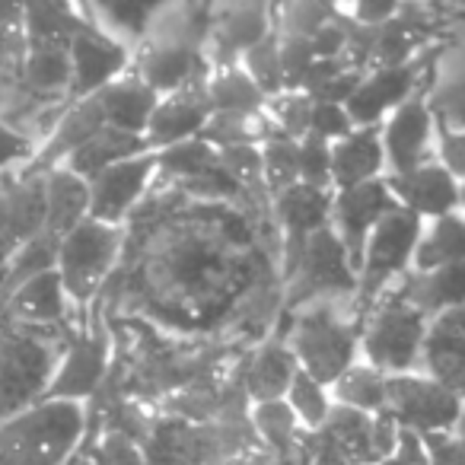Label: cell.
I'll return each mask as SVG.
<instances>
[{
	"instance_id": "58",
	"label": "cell",
	"mask_w": 465,
	"mask_h": 465,
	"mask_svg": "<svg viewBox=\"0 0 465 465\" xmlns=\"http://www.w3.org/2000/svg\"><path fill=\"white\" fill-rule=\"evenodd\" d=\"M427 325H430V329H437V331H450V335H465V303L440 312V316L430 319Z\"/></svg>"
},
{
	"instance_id": "56",
	"label": "cell",
	"mask_w": 465,
	"mask_h": 465,
	"mask_svg": "<svg viewBox=\"0 0 465 465\" xmlns=\"http://www.w3.org/2000/svg\"><path fill=\"white\" fill-rule=\"evenodd\" d=\"M348 67H351V64H348L344 58H316V61H312V67H310V74H306L303 90H300V93H306V96H310L312 90H319L322 84H329L331 77L344 74Z\"/></svg>"
},
{
	"instance_id": "52",
	"label": "cell",
	"mask_w": 465,
	"mask_h": 465,
	"mask_svg": "<svg viewBox=\"0 0 465 465\" xmlns=\"http://www.w3.org/2000/svg\"><path fill=\"white\" fill-rule=\"evenodd\" d=\"M363 80V71H354V67H348L344 74H338V77H331L329 84H322L319 90L310 93L312 103H331V105H348L351 96L357 93V86H361Z\"/></svg>"
},
{
	"instance_id": "24",
	"label": "cell",
	"mask_w": 465,
	"mask_h": 465,
	"mask_svg": "<svg viewBox=\"0 0 465 465\" xmlns=\"http://www.w3.org/2000/svg\"><path fill=\"white\" fill-rule=\"evenodd\" d=\"M386 175L380 128H354L348 137L331 143V192L354 188Z\"/></svg>"
},
{
	"instance_id": "19",
	"label": "cell",
	"mask_w": 465,
	"mask_h": 465,
	"mask_svg": "<svg viewBox=\"0 0 465 465\" xmlns=\"http://www.w3.org/2000/svg\"><path fill=\"white\" fill-rule=\"evenodd\" d=\"M131 74L137 80H143L156 96H169V93H179L182 86L194 84V80L211 77V64H207L204 52H198V48L143 39L134 48Z\"/></svg>"
},
{
	"instance_id": "51",
	"label": "cell",
	"mask_w": 465,
	"mask_h": 465,
	"mask_svg": "<svg viewBox=\"0 0 465 465\" xmlns=\"http://www.w3.org/2000/svg\"><path fill=\"white\" fill-rule=\"evenodd\" d=\"M312 54L316 58H344V45H348V16L338 7V16L331 23H325L316 35L310 39Z\"/></svg>"
},
{
	"instance_id": "48",
	"label": "cell",
	"mask_w": 465,
	"mask_h": 465,
	"mask_svg": "<svg viewBox=\"0 0 465 465\" xmlns=\"http://www.w3.org/2000/svg\"><path fill=\"white\" fill-rule=\"evenodd\" d=\"M35 141H29L16 124H10L0 115V175H14L33 163L35 156Z\"/></svg>"
},
{
	"instance_id": "18",
	"label": "cell",
	"mask_w": 465,
	"mask_h": 465,
	"mask_svg": "<svg viewBox=\"0 0 465 465\" xmlns=\"http://www.w3.org/2000/svg\"><path fill=\"white\" fill-rule=\"evenodd\" d=\"M0 306H4L7 322L35 331H67L84 319L74 312L58 272H48L42 278L29 281V284L16 287Z\"/></svg>"
},
{
	"instance_id": "57",
	"label": "cell",
	"mask_w": 465,
	"mask_h": 465,
	"mask_svg": "<svg viewBox=\"0 0 465 465\" xmlns=\"http://www.w3.org/2000/svg\"><path fill=\"white\" fill-rule=\"evenodd\" d=\"M274 459L278 465H312V430H300L297 440Z\"/></svg>"
},
{
	"instance_id": "59",
	"label": "cell",
	"mask_w": 465,
	"mask_h": 465,
	"mask_svg": "<svg viewBox=\"0 0 465 465\" xmlns=\"http://www.w3.org/2000/svg\"><path fill=\"white\" fill-rule=\"evenodd\" d=\"M236 465H278V459L268 450H255V452H246L242 459H236Z\"/></svg>"
},
{
	"instance_id": "60",
	"label": "cell",
	"mask_w": 465,
	"mask_h": 465,
	"mask_svg": "<svg viewBox=\"0 0 465 465\" xmlns=\"http://www.w3.org/2000/svg\"><path fill=\"white\" fill-rule=\"evenodd\" d=\"M452 433H456V437L465 443V405H462V414H459V420H456V430H452Z\"/></svg>"
},
{
	"instance_id": "40",
	"label": "cell",
	"mask_w": 465,
	"mask_h": 465,
	"mask_svg": "<svg viewBox=\"0 0 465 465\" xmlns=\"http://www.w3.org/2000/svg\"><path fill=\"white\" fill-rule=\"evenodd\" d=\"M240 67L246 71V77L262 90L265 99H274L284 93V71H281V35L278 29L265 35L259 45H252L240 58Z\"/></svg>"
},
{
	"instance_id": "38",
	"label": "cell",
	"mask_w": 465,
	"mask_h": 465,
	"mask_svg": "<svg viewBox=\"0 0 465 465\" xmlns=\"http://www.w3.org/2000/svg\"><path fill=\"white\" fill-rule=\"evenodd\" d=\"M220 380H201L192 382V386L179 389V392L166 395V399L156 405L160 414H169V418L188 420V424H211L217 418V401H220Z\"/></svg>"
},
{
	"instance_id": "7",
	"label": "cell",
	"mask_w": 465,
	"mask_h": 465,
	"mask_svg": "<svg viewBox=\"0 0 465 465\" xmlns=\"http://www.w3.org/2000/svg\"><path fill=\"white\" fill-rule=\"evenodd\" d=\"M427 319L418 310L386 291L363 316L361 361L386 376L418 373L420 348H424Z\"/></svg>"
},
{
	"instance_id": "2",
	"label": "cell",
	"mask_w": 465,
	"mask_h": 465,
	"mask_svg": "<svg viewBox=\"0 0 465 465\" xmlns=\"http://www.w3.org/2000/svg\"><path fill=\"white\" fill-rule=\"evenodd\" d=\"M363 319L354 300H319L293 312H281L274 338L287 341L300 370L331 386L348 367L361 361Z\"/></svg>"
},
{
	"instance_id": "23",
	"label": "cell",
	"mask_w": 465,
	"mask_h": 465,
	"mask_svg": "<svg viewBox=\"0 0 465 465\" xmlns=\"http://www.w3.org/2000/svg\"><path fill=\"white\" fill-rule=\"evenodd\" d=\"M389 291L399 300H405L411 310H418L430 322L440 312L465 303V262L433 268V272H408Z\"/></svg>"
},
{
	"instance_id": "54",
	"label": "cell",
	"mask_w": 465,
	"mask_h": 465,
	"mask_svg": "<svg viewBox=\"0 0 465 465\" xmlns=\"http://www.w3.org/2000/svg\"><path fill=\"white\" fill-rule=\"evenodd\" d=\"M430 465H465V443L456 433H427L424 437Z\"/></svg>"
},
{
	"instance_id": "26",
	"label": "cell",
	"mask_w": 465,
	"mask_h": 465,
	"mask_svg": "<svg viewBox=\"0 0 465 465\" xmlns=\"http://www.w3.org/2000/svg\"><path fill=\"white\" fill-rule=\"evenodd\" d=\"M45 175V232L64 240L90 217V182L74 175L71 169L54 166Z\"/></svg>"
},
{
	"instance_id": "16",
	"label": "cell",
	"mask_w": 465,
	"mask_h": 465,
	"mask_svg": "<svg viewBox=\"0 0 465 465\" xmlns=\"http://www.w3.org/2000/svg\"><path fill=\"white\" fill-rule=\"evenodd\" d=\"M156 182L153 153H141L103 169L90 179V217L109 226H124Z\"/></svg>"
},
{
	"instance_id": "15",
	"label": "cell",
	"mask_w": 465,
	"mask_h": 465,
	"mask_svg": "<svg viewBox=\"0 0 465 465\" xmlns=\"http://www.w3.org/2000/svg\"><path fill=\"white\" fill-rule=\"evenodd\" d=\"M427 64H430V58L420 54L411 64L376 67V71L363 74L357 93L351 96V103L344 105L351 122H354V128H380L401 103H408V99L427 84V74H430Z\"/></svg>"
},
{
	"instance_id": "62",
	"label": "cell",
	"mask_w": 465,
	"mask_h": 465,
	"mask_svg": "<svg viewBox=\"0 0 465 465\" xmlns=\"http://www.w3.org/2000/svg\"><path fill=\"white\" fill-rule=\"evenodd\" d=\"M223 465H236V462H223Z\"/></svg>"
},
{
	"instance_id": "32",
	"label": "cell",
	"mask_w": 465,
	"mask_h": 465,
	"mask_svg": "<svg viewBox=\"0 0 465 465\" xmlns=\"http://www.w3.org/2000/svg\"><path fill=\"white\" fill-rule=\"evenodd\" d=\"M84 20V7L77 4H26L20 7V29L26 45H71Z\"/></svg>"
},
{
	"instance_id": "28",
	"label": "cell",
	"mask_w": 465,
	"mask_h": 465,
	"mask_svg": "<svg viewBox=\"0 0 465 465\" xmlns=\"http://www.w3.org/2000/svg\"><path fill=\"white\" fill-rule=\"evenodd\" d=\"M96 99L103 105V115L109 128H118L124 134H137V137H143L150 115H153L156 103H160V96L143 80H137L131 71L124 77H118L115 84L105 86L103 93H96Z\"/></svg>"
},
{
	"instance_id": "11",
	"label": "cell",
	"mask_w": 465,
	"mask_h": 465,
	"mask_svg": "<svg viewBox=\"0 0 465 465\" xmlns=\"http://www.w3.org/2000/svg\"><path fill=\"white\" fill-rule=\"evenodd\" d=\"M331 194H335L331 188H312L297 182V185L272 198L274 226L281 232V284H287L291 274L297 272L312 232L329 226Z\"/></svg>"
},
{
	"instance_id": "17",
	"label": "cell",
	"mask_w": 465,
	"mask_h": 465,
	"mask_svg": "<svg viewBox=\"0 0 465 465\" xmlns=\"http://www.w3.org/2000/svg\"><path fill=\"white\" fill-rule=\"evenodd\" d=\"M274 29L272 4H213L211 35H207L204 58L211 71L236 67L252 45H259Z\"/></svg>"
},
{
	"instance_id": "20",
	"label": "cell",
	"mask_w": 465,
	"mask_h": 465,
	"mask_svg": "<svg viewBox=\"0 0 465 465\" xmlns=\"http://www.w3.org/2000/svg\"><path fill=\"white\" fill-rule=\"evenodd\" d=\"M207 118H211V105H207V77L182 86L179 93L160 96V103H156L153 115H150V122H147V131H143L147 150L156 153V150H166L182 141H192V137H198L201 131H204Z\"/></svg>"
},
{
	"instance_id": "6",
	"label": "cell",
	"mask_w": 465,
	"mask_h": 465,
	"mask_svg": "<svg viewBox=\"0 0 465 465\" xmlns=\"http://www.w3.org/2000/svg\"><path fill=\"white\" fill-rule=\"evenodd\" d=\"M109 370H112V335L99 303H93L90 312L67 331L58 367H54L42 399L86 405L105 386Z\"/></svg>"
},
{
	"instance_id": "5",
	"label": "cell",
	"mask_w": 465,
	"mask_h": 465,
	"mask_svg": "<svg viewBox=\"0 0 465 465\" xmlns=\"http://www.w3.org/2000/svg\"><path fill=\"white\" fill-rule=\"evenodd\" d=\"M124 246V226H109L86 217L58 246V278L71 300L74 312L86 316L118 268Z\"/></svg>"
},
{
	"instance_id": "43",
	"label": "cell",
	"mask_w": 465,
	"mask_h": 465,
	"mask_svg": "<svg viewBox=\"0 0 465 465\" xmlns=\"http://www.w3.org/2000/svg\"><path fill=\"white\" fill-rule=\"evenodd\" d=\"M284 401L291 405V411L297 414V420H300V427H303V430H319V427L325 424V418H329V411H331L329 386L316 382L310 373H303V370H297V376H293Z\"/></svg>"
},
{
	"instance_id": "25",
	"label": "cell",
	"mask_w": 465,
	"mask_h": 465,
	"mask_svg": "<svg viewBox=\"0 0 465 465\" xmlns=\"http://www.w3.org/2000/svg\"><path fill=\"white\" fill-rule=\"evenodd\" d=\"M300 363L287 341L281 338H265L262 344L246 351V392L252 405L259 401H278L287 395Z\"/></svg>"
},
{
	"instance_id": "13",
	"label": "cell",
	"mask_w": 465,
	"mask_h": 465,
	"mask_svg": "<svg viewBox=\"0 0 465 465\" xmlns=\"http://www.w3.org/2000/svg\"><path fill=\"white\" fill-rule=\"evenodd\" d=\"M392 211H399L392 192L386 188L382 179L363 182L354 188H341L331 194V230L338 232L341 246L348 249V259L354 265V272H361L363 249H367L370 232L382 223Z\"/></svg>"
},
{
	"instance_id": "1",
	"label": "cell",
	"mask_w": 465,
	"mask_h": 465,
	"mask_svg": "<svg viewBox=\"0 0 465 465\" xmlns=\"http://www.w3.org/2000/svg\"><path fill=\"white\" fill-rule=\"evenodd\" d=\"M278 265L272 211L204 204L153 182L124 223L122 259L96 303L103 316L249 351L284 312Z\"/></svg>"
},
{
	"instance_id": "61",
	"label": "cell",
	"mask_w": 465,
	"mask_h": 465,
	"mask_svg": "<svg viewBox=\"0 0 465 465\" xmlns=\"http://www.w3.org/2000/svg\"><path fill=\"white\" fill-rule=\"evenodd\" d=\"M459 211L465 213V182H459Z\"/></svg>"
},
{
	"instance_id": "55",
	"label": "cell",
	"mask_w": 465,
	"mask_h": 465,
	"mask_svg": "<svg viewBox=\"0 0 465 465\" xmlns=\"http://www.w3.org/2000/svg\"><path fill=\"white\" fill-rule=\"evenodd\" d=\"M382 465H430L424 437H418V433H411V430H401L392 456H389Z\"/></svg>"
},
{
	"instance_id": "41",
	"label": "cell",
	"mask_w": 465,
	"mask_h": 465,
	"mask_svg": "<svg viewBox=\"0 0 465 465\" xmlns=\"http://www.w3.org/2000/svg\"><path fill=\"white\" fill-rule=\"evenodd\" d=\"M252 427L262 440V450H268L272 456L284 452L287 446L297 440V433L303 430L297 420V414L291 411L284 399L278 401H259L252 405Z\"/></svg>"
},
{
	"instance_id": "53",
	"label": "cell",
	"mask_w": 465,
	"mask_h": 465,
	"mask_svg": "<svg viewBox=\"0 0 465 465\" xmlns=\"http://www.w3.org/2000/svg\"><path fill=\"white\" fill-rule=\"evenodd\" d=\"M341 10L348 14V20L357 23V26L380 29V26H386L389 20H395L399 4H395V0H357L354 7H341Z\"/></svg>"
},
{
	"instance_id": "49",
	"label": "cell",
	"mask_w": 465,
	"mask_h": 465,
	"mask_svg": "<svg viewBox=\"0 0 465 465\" xmlns=\"http://www.w3.org/2000/svg\"><path fill=\"white\" fill-rule=\"evenodd\" d=\"M354 131L348 109L344 105H331V103H312V118H310V134L319 137L325 143H335L341 137H348Z\"/></svg>"
},
{
	"instance_id": "10",
	"label": "cell",
	"mask_w": 465,
	"mask_h": 465,
	"mask_svg": "<svg viewBox=\"0 0 465 465\" xmlns=\"http://www.w3.org/2000/svg\"><path fill=\"white\" fill-rule=\"evenodd\" d=\"M465 401L433 382L424 373H401L389 376L386 411L401 430H411L418 437L427 433H450L456 430V420L462 414Z\"/></svg>"
},
{
	"instance_id": "22",
	"label": "cell",
	"mask_w": 465,
	"mask_h": 465,
	"mask_svg": "<svg viewBox=\"0 0 465 465\" xmlns=\"http://www.w3.org/2000/svg\"><path fill=\"white\" fill-rule=\"evenodd\" d=\"M103 128H105V115H103V105H99L96 96L67 103L64 115L58 118V124L52 128V134L39 143L33 163H29L23 173L42 175V173H48V169L61 166L67 156L77 153V150L84 147L90 137H96Z\"/></svg>"
},
{
	"instance_id": "47",
	"label": "cell",
	"mask_w": 465,
	"mask_h": 465,
	"mask_svg": "<svg viewBox=\"0 0 465 465\" xmlns=\"http://www.w3.org/2000/svg\"><path fill=\"white\" fill-rule=\"evenodd\" d=\"M312 61H316V54H312L310 39L281 35V71H284V93H300V90H303V80H306V74H310Z\"/></svg>"
},
{
	"instance_id": "35",
	"label": "cell",
	"mask_w": 465,
	"mask_h": 465,
	"mask_svg": "<svg viewBox=\"0 0 465 465\" xmlns=\"http://www.w3.org/2000/svg\"><path fill=\"white\" fill-rule=\"evenodd\" d=\"M268 99L262 90L246 77L240 64L220 67L207 77V105L213 112H232V115H262Z\"/></svg>"
},
{
	"instance_id": "4",
	"label": "cell",
	"mask_w": 465,
	"mask_h": 465,
	"mask_svg": "<svg viewBox=\"0 0 465 465\" xmlns=\"http://www.w3.org/2000/svg\"><path fill=\"white\" fill-rule=\"evenodd\" d=\"M67 331H35L14 322L0 329V420L42 401Z\"/></svg>"
},
{
	"instance_id": "33",
	"label": "cell",
	"mask_w": 465,
	"mask_h": 465,
	"mask_svg": "<svg viewBox=\"0 0 465 465\" xmlns=\"http://www.w3.org/2000/svg\"><path fill=\"white\" fill-rule=\"evenodd\" d=\"M58 246H61V240H54L52 232H45V230H42L39 236H33V240H26L23 246H16L14 252H10V259L0 265V303H4L16 287L54 272V268H58Z\"/></svg>"
},
{
	"instance_id": "42",
	"label": "cell",
	"mask_w": 465,
	"mask_h": 465,
	"mask_svg": "<svg viewBox=\"0 0 465 465\" xmlns=\"http://www.w3.org/2000/svg\"><path fill=\"white\" fill-rule=\"evenodd\" d=\"M427 105L437 128L465 131V71L427 80Z\"/></svg>"
},
{
	"instance_id": "39",
	"label": "cell",
	"mask_w": 465,
	"mask_h": 465,
	"mask_svg": "<svg viewBox=\"0 0 465 465\" xmlns=\"http://www.w3.org/2000/svg\"><path fill=\"white\" fill-rule=\"evenodd\" d=\"M338 16V4H322V0H291V4H272V20L281 35H297V39H312L325 23Z\"/></svg>"
},
{
	"instance_id": "31",
	"label": "cell",
	"mask_w": 465,
	"mask_h": 465,
	"mask_svg": "<svg viewBox=\"0 0 465 465\" xmlns=\"http://www.w3.org/2000/svg\"><path fill=\"white\" fill-rule=\"evenodd\" d=\"M418 373L430 376L433 382L465 401V335H450L427 325Z\"/></svg>"
},
{
	"instance_id": "8",
	"label": "cell",
	"mask_w": 465,
	"mask_h": 465,
	"mask_svg": "<svg viewBox=\"0 0 465 465\" xmlns=\"http://www.w3.org/2000/svg\"><path fill=\"white\" fill-rule=\"evenodd\" d=\"M420 232H424V220L401 211V207L389 213L370 232L361 272H357V293H354V310L361 312V319L373 310V303L389 287H395L411 272V259H414V249H418Z\"/></svg>"
},
{
	"instance_id": "46",
	"label": "cell",
	"mask_w": 465,
	"mask_h": 465,
	"mask_svg": "<svg viewBox=\"0 0 465 465\" xmlns=\"http://www.w3.org/2000/svg\"><path fill=\"white\" fill-rule=\"evenodd\" d=\"M297 166L303 185L331 188V143L306 134L303 141H297Z\"/></svg>"
},
{
	"instance_id": "21",
	"label": "cell",
	"mask_w": 465,
	"mask_h": 465,
	"mask_svg": "<svg viewBox=\"0 0 465 465\" xmlns=\"http://www.w3.org/2000/svg\"><path fill=\"white\" fill-rule=\"evenodd\" d=\"M382 182H386V188L392 192L395 204H399L401 211L420 217L424 223L459 211V182L452 179L437 160L420 163L411 173L382 175Z\"/></svg>"
},
{
	"instance_id": "12",
	"label": "cell",
	"mask_w": 465,
	"mask_h": 465,
	"mask_svg": "<svg viewBox=\"0 0 465 465\" xmlns=\"http://www.w3.org/2000/svg\"><path fill=\"white\" fill-rule=\"evenodd\" d=\"M67 52H71V93H67L71 103L103 93L109 84L124 77L134 61V48L112 39L105 29H99L90 20H84Z\"/></svg>"
},
{
	"instance_id": "9",
	"label": "cell",
	"mask_w": 465,
	"mask_h": 465,
	"mask_svg": "<svg viewBox=\"0 0 465 465\" xmlns=\"http://www.w3.org/2000/svg\"><path fill=\"white\" fill-rule=\"evenodd\" d=\"M354 293L357 272L348 259V249L341 246L338 232L329 223L310 236L297 272L284 284V312L319 303V300H354Z\"/></svg>"
},
{
	"instance_id": "50",
	"label": "cell",
	"mask_w": 465,
	"mask_h": 465,
	"mask_svg": "<svg viewBox=\"0 0 465 465\" xmlns=\"http://www.w3.org/2000/svg\"><path fill=\"white\" fill-rule=\"evenodd\" d=\"M433 160H437L456 182H465V131L437 128V137H433Z\"/></svg>"
},
{
	"instance_id": "27",
	"label": "cell",
	"mask_w": 465,
	"mask_h": 465,
	"mask_svg": "<svg viewBox=\"0 0 465 465\" xmlns=\"http://www.w3.org/2000/svg\"><path fill=\"white\" fill-rule=\"evenodd\" d=\"M45 230V175H7V259L16 246Z\"/></svg>"
},
{
	"instance_id": "36",
	"label": "cell",
	"mask_w": 465,
	"mask_h": 465,
	"mask_svg": "<svg viewBox=\"0 0 465 465\" xmlns=\"http://www.w3.org/2000/svg\"><path fill=\"white\" fill-rule=\"evenodd\" d=\"M156 182L163 185H185V182L201 179L204 173H211L217 166V150L207 147L201 137L182 141L175 147L156 150Z\"/></svg>"
},
{
	"instance_id": "45",
	"label": "cell",
	"mask_w": 465,
	"mask_h": 465,
	"mask_svg": "<svg viewBox=\"0 0 465 465\" xmlns=\"http://www.w3.org/2000/svg\"><path fill=\"white\" fill-rule=\"evenodd\" d=\"M265 115L272 124L291 141H303L310 134V118H312V99L306 93H281V96L268 99Z\"/></svg>"
},
{
	"instance_id": "37",
	"label": "cell",
	"mask_w": 465,
	"mask_h": 465,
	"mask_svg": "<svg viewBox=\"0 0 465 465\" xmlns=\"http://www.w3.org/2000/svg\"><path fill=\"white\" fill-rule=\"evenodd\" d=\"M322 430L341 446L351 465H376L373 462V414H361L354 408H344L331 401V411L325 418Z\"/></svg>"
},
{
	"instance_id": "34",
	"label": "cell",
	"mask_w": 465,
	"mask_h": 465,
	"mask_svg": "<svg viewBox=\"0 0 465 465\" xmlns=\"http://www.w3.org/2000/svg\"><path fill=\"white\" fill-rule=\"evenodd\" d=\"M329 395L335 405L354 408L361 414H380L386 411V395H389V376L380 373L370 363L357 361L348 367L335 382L329 386Z\"/></svg>"
},
{
	"instance_id": "14",
	"label": "cell",
	"mask_w": 465,
	"mask_h": 465,
	"mask_svg": "<svg viewBox=\"0 0 465 465\" xmlns=\"http://www.w3.org/2000/svg\"><path fill=\"white\" fill-rule=\"evenodd\" d=\"M427 80H430V74H427ZM433 137H437V124H433L430 105H427V84H424L408 103H401L380 124L382 153H386V175L411 173L420 163L433 160Z\"/></svg>"
},
{
	"instance_id": "29",
	"label": "cell",
	"mask_w": 465,
	"mask_h": 465,
	"mask_svg": "<svg viewBox=\"0 0 465 465\" xmlns=\"http://www.w3.org/2000/svg\"><path fill=\"white\" fill-rule=\"evenodd\" d=\"M141 153H150L143 137L124 134V131L109 128V124H105L96 137H90V141H86L74 156H67L61 166L71 169L74 175H80V179L90 182V179H96L103 169L115 166V163H122V160H131V156H141Z\"/></svg>"
},
{
	"instance_id": "30",
	"label": "cell",
	"mask_w": 465,
	"mask_h": 465,
	"mask_svg": "<svg viewBox=\"0 0 465 465\" xmlns=\"http://www.w3.org/2000/svg\"><path fill=\"white\" fill-rule=\"evenodd\" d=\"M465 262V213L452 211L446 217L427 220L414 249L411 272H433L443 265Z\"/></svg>"
},
{
	"instance_id": "44",
	"label": "cell",
	"mask_w": 465,
	"mask_h": 465,
	"mask_svg": "<svg viewBox=\"0 0 465 465\" xmlns=\"http://www.w3.org/2000/svg\"><path fill=\"white\" fill-rule=\"evenodd\" d=\"M262 153V173H265V188L268 194H281L291 185L300 182V166H297V141L278 134L272 141H265L259 147Z\"/></svg>"
},
{
	"instance_id": "3",
	"label": "cell",
	"mask_w": 465,
	"mask_h": 465,
	"mask_svg": "<svg viewBox=\"0 0 465 465\" xmlns=\"http://www.w3.org/2000/svg\"><path fill=\"white\" fill-rule=\"evenodd\" d=\"M86 440V405L35 401L0 420V465H71Z\"/></svg>"
}]
</instances>
